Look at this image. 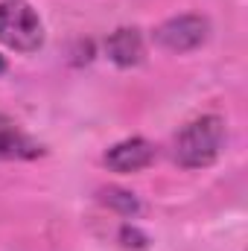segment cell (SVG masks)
<instances>
[{"instance_id":"1","label":"cell","mask_w":248,"mask_h":251,"mask_svg":"<svg viewBox=\"0 0 248 251\" xmlns=\"http://www.w3.org/2000/svg\"><path fill=\"white\" fill-rule=\"evenodd\" d=\"M222 143H225V123H222V117H216V114L198 117V120L187 123L178 131V137H175V146H173L175 164L184 167V170L210 167L219 158Z\"/></svg>"},{"instance_id":"2","label":"cell","mask_w":248,"mask_h":251,"mask_svg":"<svg viewBox=\"0 0 248 251\" xmlns=\"http://www.w3.org/2000/svg\"><path fill=\"white\" fill-rule=\"evenodd\" d=\"M0 41L18 53H32L44 44V26L26 0L0 3Z\"/></svg>"},{"instance_id":"3","label":"cell","mask_w":248,"mask_h":251,"mask_svg":"<svg viewBox=\"0 0 248 251\" xmlns=\"http://www.w3.org/2000/svg\"><path fill=\"white\" fill-rule=\"evenodd\" d=\"M158 44L170 53H187V50H196L198 44H204L207 38V21L198 18V15H178V18H170L167 24L158 26L155 32Z\"/></svg>"},{"instance_id":"4","label":"cell","mask_w":248,"mask_h":251,"mask_svg":"<svg viewBox=\"0 0 248 251\" xmlns=\"http://www.w3.org/2000/svg\"><path fill=\"white\" fill-rule=\"evenodd\" d=\"M155 161V146L143 137L120 140L105 152V167L114 173H140Z\"/></svg>"},{"instance_id":"5","label":"cell","mask_w":248,"mask_h":251,"mask_svg":"<svg viewBox=\"0 0 248 251\" xmlns=\"http://www.w3.org/2000/svg\"><path fill=\"white\" fill-rule=\"evenodd\" d=\"M41 155V146L9 117L0 114V161H26Z\"/></svg>"},{"instance_id":"6","label":"cell","mask_w":248,"mask_h":251,"mask_svg":"<svg viewBox=\"0 0 248 251\" xmlns=\"http://www.w3.org/2000/svg\"><path fill=\"white\" fill-rule=\"evenodd\" d=\"M105 47H108L111 62H117L120 67H131L143 59V41L137 29H117Z\"/></svg>"},{"instance_id":"7","label":"cell","mask_w":248,"mask_h":251,"mask_svg":"<svg viewBox=\"0 0 248 251\" xmlns=\"http://www.w3.org/2000/svg\"><path fill=\"white\" fill-rule=\"evenodd\" d=\"M3 67H6V64H3V56H0V73H3Z\"/></svg>"}]
</instances>
